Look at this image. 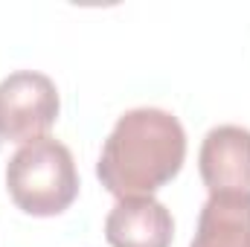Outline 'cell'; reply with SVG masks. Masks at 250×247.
<instances>
[{
  "mask_svg": "<svg viewBox=\"0 0 250 247\" xmlns=\"http://www.w3.org/2000/svg\"><path fill=\"white\" fill-rule=\"evenodd\" d=\"M6 186L15 206L26 215L50 218L64 212L79 195V172L70 148L53 137L23 143L6 166Z\"/></svg>",
  "mask_w": 250,
  "mask_h": 247,
  "instance_id": "obj_2",
  "label": "cell"
},
{
  "mask_svg": "<svg viewBox=\"0 0 250 247\" xmlns=\"http://www.w3.org/2000/svg\"><path fill=\"white\" fill-rule=\"evenodd\" d=\"M187 160V131L163 108H134L108 134L96 178L117 198H151Z\"/></svg>",
  "mask_w": 250,
  "mask_h": 247,
  "instance_id": "obj_1",
  "label": "cell"
},
{
  "mask_svg": "<svg viewBox=\"0 0 250 247\" xmlns=\"http://www.w3.org/2000/svg\"><path fill=\"white\" fill-rule=\"evenodd\" d=\"M189 247H250V198L209 195Z\"/></svg>",
  "mask_w": 250,
  "mask_h": 247,
  "instance_id": "obj_6",
  "label": "cell"
},
{
  "mask_svg": "<svg viewBox=\"0 0 250 247\" xmlns=\"http://www.w3.org/2000/svg\"><path fill=\"white\" fill-rule=\"evenodd\" d=\"M105 239L111 247H169L175 221L157 198H120L105 218Z\"/></svg>",
  "mask_w": 250,
  "mask_h": 247,
  "instance_id": "obj_5",
  "label": "cell"
},
{
  "mask_svg": "<svg viewBox=\"0 0 250 247\" xmlns=\"http://www.w3.org/2000/svg\"><path fill=\"white\" fill-rule=\"evenodd\" d=\"M198 172L209 195L250 198V128L215 125L198 151Z\"/></svg>",
  "mask_w": 250,
  "mask_h": 247,
  "instance_id": "obj_4",
  "label": "cell"
},
{
  "mask_svg": "<svg viewBox=\"0 0 250 247\" xmlns=\"http://www.w3.org/2000/svg\"><path fill=\"white\" fill-rule=\"evenodd\" d=\"M59 87L38 70H15L0 82V137L32 143L59 120Z\"/></svg>",
  "mask_w": 250,
  "mask_h": 247,
  "instance_id": "obj_3",
  "label": "cell"
}]
</instances>
